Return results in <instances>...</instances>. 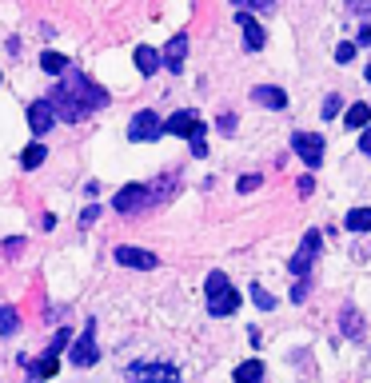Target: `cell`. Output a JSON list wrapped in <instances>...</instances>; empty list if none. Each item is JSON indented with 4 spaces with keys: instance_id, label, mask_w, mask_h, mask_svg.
Instances as JSON below:
<instances>
[{
    "instance_id": "36",
    "label": "cell",
    "mask_w": 371,
    "mask_h": 383,
    "mask_svg": "<svg viewBox=\"0 0 371 383\" xmlns=\"http://www.w3.org/2000/svg\"><path fill=\"white\" fill-rule=\"evenodd\" d=\"M359 152L371 156V128H363V136H359Z\"/></svg>"
},
{
    "instance_id": "28",
    "label": "cell",
    "mask_w": 371,
    "mask_h": 383,
    "mask_svg": "<svg viewBox=\"0 0 371 383\" xmlns=\"http://www.w3.org/2000/svg\"><path fill=\"white\" fill-rule=\"evenodd\" d=\"M339 108H343V100H339V96H327V100H323V120H331Z\"/></svg>"
},
{
    "instance_id": "29",
    "label": "cell",
    "mask_w": 371,
    "mask_h": 383,
    "mask_svg": "<svg viewBox=\"0 0 371 383\" xmlns=\"http://www.w3.org/2000/svg\"><path fill=\"white\" fill-rule=\"evenodd\" d=\"M232 4H252V8H259V12H272L275 0H232Z\"/></svg>"
},
{
    "instance_id": "16",
    "label": "cell",
    "mask_w": 371,
    "mask_h": 383,
    "mask_svg": "<svg viewBox=\"0 0 371 383\" xmlns=\"http://www.w3.org/2000/svg\"><path fill=\"white\" fill-rule=\"evenodd\" d=\"M232 380L236 383H264V364H259V359H248V364H240L232 371Z\"/></svg>"
},
{
    "instance_id": "27",
    "label": "cell",
    "mask_w": 371,
    "mask_h": 383,
    "mask_svg": "<svg viewBox=\"0 0 371 383\" xmlns=\"http://www.w3.org/2000/svg\"><path fill=\"white\" fill-rule=\"evenodd\" d=\"M216 128L232 136V132H236V112H220V120H216Z\"/></svg>"
},
{
    "instance_id": "21",
    "label": "cell",
    "mask_w": 371,
    "mask_h": 383,
    "mask_svg": "<svg viewBox=\"0 0 371 383\" xmlns=\"http://www.w3.org/2000/svg\"><path fill=\"white\" fill-rule=\"evenodd\" d=\"M44 160H49L44 144H28V148H24V156H20V164H24V168H40Z\"/></svg>"
},
{
    "instance_id": "34",
    "label": "cell",
    "mask_w": 371,
    "mask_h": 383,
    "mask_svg": "<svg viewBox=\"0 0 371 383\" xmlns=\"http://www.w3.org/2000/svg\"><path fill=\"white\" fill-rule=\"evenodd\" d=\"M316 192V180L311 176H300V196H311Z\"/></svg>"
},
{
    "instance_id": "20",
    "label": "cell",
    "mask_w": 371,
    "mask_h": 383,
    "mask_svg": "<svg viewBox=\"0 0 371 383\" xmlns=\"http://www.w3.org/2000/svg\"><path fill=\"white\" fill-rule=\"evenodd\" d=\"M28 367H33V380H52L56 367H60V359H56V355H44L40 364H28Z\"/></svg>"
},
{
    "instance_id": "37",
    "label": "cell",
    "mask_w": 371,
    "mask_h": 383,
    "mask_svg": "<svg viewBox=\"0 0 371 383\" xmlns=\"http://www.w3.org/2000/svg\"><path fill=\"white\" fill-rule=\"evenodd\" d=\"M352 12H359V16H371V0H355V4H352Z\"/></svg>"
},
{
    "instance_id": "32",
    "label": "cell",
    "mask_w": 371,
    "mask_h": 383,
    "mask_svg": "<svg viewBox=\"0 0 371 383\" xmlns=\"http://www.w3.org/2000/svg\"><path fill=\"white\" fill-rule=\"evenodd\" d=\"M291 300H295V303H304V300H307V280H300V284L291 287Z\"/></svg>"
},
{
    "instance_id": "35",
    "label": "cell",
    "mask_w": 371,
    "mask_h": 383,
    "mask_svg": "<svg viewBox=\"0 0 371 383\" xmlns=\"http://www.w3.org/2000/svg\"><path fill=\"white\" fill-rule=\"evenodd\" d=\"M100 220V207H84V216H80V223L88 228V223H96Z\"/></svg>"
},
{
    "instance_id": "19",
    "label": "cell",
    "mask_w": 371,
    "mask_h": 383,
    "mask_svg": "<svg viewBox=\"0 0 371 383\" xmlns=\"http://www.w3.org/2000/svg\"><path fill=\"white\" fill-rule=\"evenodd\" d=\"M17 327H20V312L12 303H4L0 307V335H17Z\"/></svg>"
},
{
    "instance_id": "9",
    "label": "cell",
    "mask_w": 371,
    "mask_h": 383,
    "mask_svg": "<svg viewBox=\"0 0 371 383\" xmlns=\"http://www.w3.org/2000/svg\"><path fill=\"white\" fill-rule=\"evenodd\" d=\"M28 128H33V136H49L56 128V112H52L49 100H33L28 104Z\"/></svg>"
},
{
    "instance_id": "8",
    "label": "cell",
    "mask_w": 371,
    "mask_h": 383,
    "mask_svg": "<svg viewBox=\"0 0 371 383\" xmlns=\"http://www.w3.org/2000/svg\"><path fill=\"white\" fill-rule=\"evenodd\" d=\"M112 207L120 212V216H132V212L148 207V188H144V184H124V188L116 192Z\"/></svg>"
},
{
    "instance_id": "23",
    "label": "cell",
    "mask_w": 371,
    "mask_h": 383,
    "mask_svg": "<svg viewBox=\"0 0 371 383\" xmlns=\"http://www.w3.org/2000/svg\"><path fill=\"white\" fill-rule=\"evenodd\" d=\"M252 303H256L259 312H272V307H275V296H272V291H268V287L252 284Z\"/></svg>"
},
{
    "instance_id": "38",
    "label": "cell",
    "mask_w": 371,
    "mask_h": 383,
    "mask_svg": "<svg viewBox=\"0 0 371 383\" xmlns=\"http://www.w3.org/2000/svg\"><path fill=\"white\" fill-rule=\"evenodd\" d=\"M204 152H208V144H204V136H196V140H192V156H204Z\"/></svg>"
},
{
    "instance_id": "12",
    "label": "cell",
    "mask_w": 371,
    "mask_h": 383,
    "mask_svg": "<svg viewBox=\"0 0 371 383\" xmlns=\"http://www.w3.org/2000/svg\"><path fill=\"white\" fill-rule=\"evenodd\" d=\"M116 259H120L124 268H140V271H152L156 264H160L152 252H144V248H128V244H124V248H116Z\"/></svg>"
},
{
    "instance_id": "26",
    "label": "cell",
    "mask_w": 371,
    "mask_h": 383,
    "mask_svg": "<svg viewBox=\"0 0 371 383\" xmlns=\"http://www.w3.org/2000/svg\"><path fill=\"white\" fill-rule=\"evenodd\" d=\"M355 52H359V44H352V40H343V44L336 48V60H339V64H352V60H355Z\"/></svg>"
},
{
    "instance_id": "3",
    "label": "cell",
    "mask_w": 371,
    "mask_h": 383,
    "mask_svg": "<svg viewBox=\"0 0 371 383\" xmlns=\"http://www.w3.org/2000/svg\"><path fill=\"white\" fill-rule=\"evenodd\" d=\"M128 383H180V371L172 364H132Z\"/></svg>"
},
{
    "instance_id": "15",
    "label": "cell",
    "mask_w": 371,
    "mask_h": 383,
    "mask_svg": "<svg viewBox=\"0 0 371 383\" xmlns=\"http://www.w3.org/2000/svg\"><path fill=\"white\" fill-rule=\"evenodd\" d=\"M136 68H140L144 76H152V72L160 68V52H156L152 44H140V48H136Z\"/></svg>"
},
{
    "instance_id": "1",
    "label": "cell",
    "mask_w": 371,
    "mask_h": 383,
    "mask_svg": "<svg viewBox=\"0 0 371 383\" xmlns=\"http://www.w3.org/2000/svg\"><path fill=\"white\" fill-rule=\"evenodd\" d=\"M49 104H52V112H56V120L76 124V120H84L88 112L104 108V104H108V92H104L100 84H92L84 72L68 68V72H64V84H60V88L49 96Z\"/></svg>"
},
{
    "instance_id": "7",
    "label": "cell",
    "mask_w": 371,
    "mask_h": 383,
    "mask_svg": "<svg viewBox=\"0 0 371 383\" xmlns=\"http://www.w3.org/2000/svg\"><path fill=\"white\" fill-rule=\"evenodd\" d=\"M164 132H172V136H184V140H196V136H204V124H200V116L196 112H172L168 120H164Z\"/></svg>"
},
{
    "instance_id": "17",
    "label": "cell",
    "mask_w": 371,
    "mask_h": 383,
    "mask_svg": "<svg viewBox=\"0 0 371 383\" xmlns=\"http://www.w3.org/2000/svg\"><path fill=\"white\" fill-rule=\"evenodd\" d=\"M347 232H371V207H352L347 220H343Z\"/></svg>"
},
{
    "instance_id": "18",
    "label": "cell",
    "mask_w": 371,
    "mask_h": 383,
    "mask_svg": "<svg viewBox=\"0 0 371 383\" xmlns=\"http://www.w3.org/2000/svg\"><path fill=\"white\" fill-rule=\"evenodd\" d=\"M343 124L347 128H368L371 124V108L368 104H352V108L343 112Z\"/></svg>"
},
{
    "instance_id": "4",
    "label": "cell",
    "mask_w": 371,
    "mask_h": 383,
    "mask_svg": "<svg viewBox=\"0 0 371 383\" xmlns=\"http://www.w3.org/2000/svg\"><path fill=\"white\" fill-rule=\"evenodd\" d=\"M96 319H88V323H84V332H80V339H76V343H72V351H68V359H72V364L76 367H92L96 364Z\"/></svg>"
},
{
    "instance_id": "33",
    "label": "cell",
    "mask_w": 371,
    "mask_h": 383,
    "mask_svg": "<svg viewBox=\"0 0 371 383\" xmlns=\"http://www.w3.org/2000/svg\"><path fill=\"white\" fill-rule=\"evenodd\" d=\"M20 248H24V239H20V236H12V239H4V252H8V255H17V252H20Z\"/></svg>"
},
{
    "instance_id": "6",
    "label": "cell",
    "mask_w": 371,
    "mask_h": 383,
    "mask_svg": "<svg viewBox=\"0 0 371 383\" xmlns=\"http://www.w3.org/2000/svg\"><path fill=\"white\" fill-rule=\"evenodd\" d=\"M291 148H295V156L304 160L307 168H320L323 164V140L316 132H291Z\"/></svg>"
},
{
    "instance_id": "30",
    "label": "cell",
    "mask_w": 371,
    "mask_h": 383,
    "mask_svg": "<svg viewBox=\"0 0 371 383\" xmlns=\"http://www.w3.org/2000/svg\"><path fill=\"white\" fill-rule=\"evenodd\" d=\"M64 348H68V327H64V332H56V339H52V351H49V355H60Z\"/></svg>"
},
{
    "instance_id": "10",
    "label": "cell",
    "mask_w": 371,
    "mask_h": 383,
    "mask_svg": "<svg viewBox=\"0 0 371 383\" xmlns=\"http://www.w3.org/2000/svg\"><path fill=\"white\" fill-rule=\"evenodd\" d=\"M236 24L243 28V48L248 52H259V48L268 44V32H264V24L252 12H236Z\"/></svg>"
},
{
    "instance_id": "22",
    "label": "cell",
    "mask_w": 371,
    "mask_h": 383,
    "mask_svg": "<svg viewBox=\"0 0 371 383\" xmlns=\"http://www.w3.org/2000/svg\"><path fill=\"white\" fill-rule=\"evenodd\" d=\"M40 68L52 72V76H60V72H68V60L60 56V52H44V56H40Z\"/></svg>"
},
{
    "instance_id": "39",
    "label": "cell",
    "mask_w": 371,
    "mask_h": 383,
    "mask_svg": "<svg viewBox=\"0 0 371 383\" xmlns=\"http://www.w3.org/2000/svg\"><path fill=\"white\" fill-rule=\"evenodd\" d=\"M368 80H371V64H368Z\"/></svg>"
},
{
    "instance_id": "24",
    "label": "cell",
    "mask_w": 371,
    "mask_h": 383,
    "mask_svg": "<svg viewBox=\"0 0 371 383\" xmlns=\"http://www.w3.org/2000/svg\"><path fill=\"white\" fill-rule=\"evenodd\" d=\"M227 287H232V284H227L224 271H212V275H208V287H204V291H208V300H212V296H220V291H227Z\"/></svg>"
},
{
    "instance_id": "31",
    "label": "cell",
    "mask_w": 371,
    "mask_h": 383,
    "mask_svg": "<svg viewBox=\"0 0 371 383\" xmlns=\"http://www.w3.org/2000/svg\"><path fill=\"white\" fill-rule=\"evenodd\" d=\"M259 184H264L259 176H240V192H256Z\"/></svg>"
},
{
    "instance_id": "25",
    "label": "cell",
    "mask_w": 371,
    "mask_h": 383,
    "mask_svg": "<svg viewBox=\"0 0 371 383\" xmlns=\"http://www.w3.org/2000/svg\"><path fill=\"white\" fill-rule=\"evenodd\" d=\"M343 332H347V335H363V323H359V312H352V307H343Z\"/></svg>"
},
{
    "instance_id": "13",
    "label": "cell",
    "mask_w": 371,
    "mask_h": 383,
    "mask_svg": "<svg viewBox=\"0 0 371 383\" xmlns=\"http://www.w3.org/2000/svg\"><path fill=\"white\" fill-rule=\"evenodd\" d=\"M252 96H256V104H264V108H272V112L288 108V92H284V88H275V84H256Z\"/></svg>"
},
{
    "instance_id": "2",
    "label": "cell",
    "mask_w": 371,
    "mask_h": 383,
    "mask_svg": "<svg viewBox=\"0 0 371 383\" xmlns=\"http://www.w3.org/2000/svg\"><path fill=\"white\" fill-rule=\"evenodd\" d=\"M320 244H323V236H320V228H311L304 239H300V248H295V255L288 259V271L295 275V280H307V271H311V264H316V255H320Z\"/></svg>"
},
{
    "instance_id": "14",
    "label": "cell",
    "mask_w": 371,
    "mask_h": 383,
    "mask_svg": "<svg viewBox=\"0 0 371 383\" xmlns=\"http://www.w3.org/2000/svg\"><path fill=\"white\" fill-rule=\"evenodd\" d=\"M236 307H240L236 287H227V291H220V296H212V300H208V312H212V316H232Z\"/></svg>"
},
{
    "instance_id": "5",
    "label": "cell",
    "mask_w": 371,
    "mask_h": 383,
    "mask_svg": "<svg viewBox=\"0 0 371 383\" xmlns=\"http://www.w3.org/2000/svg\"><path fill=\"white\" fill-rule=\"evenodd\" d=\"M160 132H164V120L156 116L152 108H144V112H136L132 116V124H128V140H136V144H144V140H160Z\"/></svg>"
},
{
    "instance_id": "11",
    "label": "cell",
    "mask_w": 371,
    "mask_h": 383,
    "mask_svg": "<svg viewBox=\"0 0 371 383\" xmlns=\"http://www.w3.org/2000/svg\"><path fill=\"white\" fill-rule=\"evenodd\" d=\"M184 56H188V32H176V36L164 44L160 64L168 68V72H180V68H184Z\"/></svg>"
}]
</instances>
